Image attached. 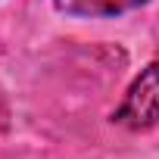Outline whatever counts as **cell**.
I'll return each mask as SVG.
<instances>
[{
	"instance_id": "cell-1",
	"label": "cell",
	"mask_w": 159,
	"mask_h": 159,
	"mask_svg": "<svg viewBox=\"0 0 159 159\" xmlns=\"http://www.w3.org/2000/svg\"><path fill=\"white\" fill-rule=\"evenodd\" d=\"M112 119L131 131H143L159 122V62H150L147 69H140V75L131 81Z\"/></svg>"
},
{
	"instance_id": "cell-2",
	"label": "cell",
	"mask_w": 159,
	"mask_h": 159,
	"mask_svg": "<svg viewBox=\"0 0 159 159\" xmlns=\"http://www.w3.org/2000/svg\"><path fill=\"white\" fill-rule=\"evenodd\" d=\"M147 0H53V7L66 16H119Z\"/></svg>"
}]
</instances>
